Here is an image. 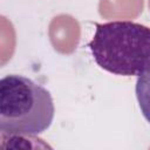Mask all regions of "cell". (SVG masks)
<instances>
[{"label":"cell","instance_id":"cell-1","mask_svg":"<svg viewBox=\"0 0 150 150\" xmlns=\"http://www.w3.org/2000/svg\"><path fill=\"white\" fill-rule=\"evenodd\" d=\"M89 49L104 70L138 76L150 62V27L132 21L96 23Z\"/></svg>","mask_w":150,"mask_h":150},{"label":"cell","instance_id":"cell-2","mask_svg":"<svg viewBox=\"0 0 150 150\" xmlns=\"http://www.w3.org/2000/svg\"><path fill=\"white\" fill-rule=\"evenodd\" d=\"M54 118L50 93L28 77L12 74L0 81V130L7 134L38 135Z\"/></svg>","mask_w":150,"mask_h":150},{"label":"cell","instance_id":"cell-4","mask_svg":"<svg viewBox=\"0 0 150 150\" xmlns=\"http://www.w3.org/2000/svg\"><path fill=\"white\" fill-rule=\"evenodd\" d=\"M35 135H22V134H0L1 141H8L2 148H50L48 144L43 143L42 139L34 137Z\"/></svg>","mask_w":150,"mask_h":150},{"label":"cell","instance_id":"cell-3","mask_svg":"<svg viewBox=\"0 0 150 150\" xmlns=\"http://www.w3.org/2000/svg\"><path fill=\"white\" fill-rule=\"evenodd\" d=\"M135 90L141 112L150 123V62L137 76Z\"/></svg>","mask_w":150,"mask_h":150}]
</instances>
